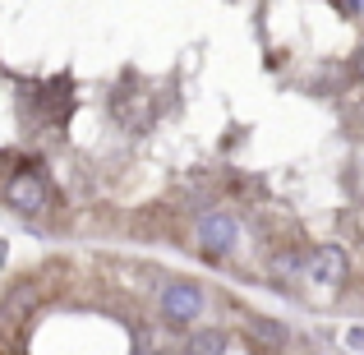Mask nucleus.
<instances>
[{
  "mask_svg": "<svg viewBox=\"0 0 364 355\" xmlns=\"http://www.w3.org/2000/svg\"><path fill=\"white\" fill-rule=\"evenodd\" d=\"M185 355H226V332H217V328H198V332H189Z\"/></svg>",
  "mask_w": 364,
  "mask_h": 355,
  "instance_id": "5",
  "label": "nucleus"
},
{
  "mask_svg": "<svg viewBox=\"0 0 364 355\" xmlns=\"http://www.w3.org/2000/svg\"><path fill=\"white\" fill-rule=\"evenodd\" d=\"M203 304H208V295L198 282H171L161 291V319L176 323V328H194L203 319Z\"/></svg>",
  "mask_w": 364,
  "mask_h": 355,
  "instance_id": "1",
  "label": "nucleus"
},
{
  "mask_svg": "<svg viewBox=\"0 0 364 355\" xmlns=\"http://www.w3.org/2000/svg\"><path fill=\"white\" fill-rule=\"evenodd\" d=\"M355 70L364 74V42H360V51H355Z\"/></svg>",
  "mask_w": 364,
  "mask_h": 355,
  "instance_id": "8",
  "label": "nucleus"
},
{
  "mask_svg": "<svg viewBox=\"0 0 364 355\" xmlns=\"http://www.w3.org/2000/svg\"><path fill=\"white\" fill-rule=\"evenodd\" d=\"M5 203L14 208V213H46V203H51V185H46L42 171H18V176L5 180Z\"/></svg>",
  "mask_w": 364,
  "mask_h": 355,
  "instance_id": "3",
  "label": "nucleus"
},
{
  "mask_svg": "<svg viewBox=\"0 0 364 355\" xmlns=\"http://www.w3.org/2000/svg\"><path fill=\"white\" fill-rule=\"evenodd\" d=\"M346 341H350L355 351H364V328H350V332H346Z\"/></svg>",
  "mask_w": 364,
  "mask_h": 355,
  "instance_id": "7",
  "label": "nucleus"
},
{
  "mask_svg": "<svg viewBox=\"0 0 364 355\" xmlns=\"http://www.w3.org/2000/svg\"><path fill=\"white\" fill-rule=\"evenodd\" d=\"M194 235H198V245L208 249V258H222V254H231L235 240H240V217L226 213V208H208V213L198 217Z\"/></svg>",
  "mask_w": 364,
  "mask_h": 355,
  "instance_id": "2",
  "label": "nucleus"
},
{
  "mask_svg": "<svg viewBox=\"0 0 364 355\" xmlns=\"http://www.w3.org/2000/svg\"><path fill=\"white\" fill-rule=\"evenodd\" d=\"M304 272H309L314 286H323V291H337V286L346 282V254H341L337 245H323V249H314V254H309Z\"/></svg>",
  "mask_w": 364,
  "mask_h": 355,
  "instance_id": "4",
  "label": "nucleus"
},
{
  "mask_svg": "<svg viewBox=\"0 0 364 355\" xmlns=\"http://www.w3.org/2000/svg\"><path fill=\"white\" fill-rule=\"evenodd\" d=\"M258 337H263V341H272V346H282V341H286V332H282V323H277V319H263V323H258Z\"/></svg>",
  "mask_w": 364,
  "mask_h": 355,
  "instance_id": "6",
  "label": "nucleus"
}]
</instances>
